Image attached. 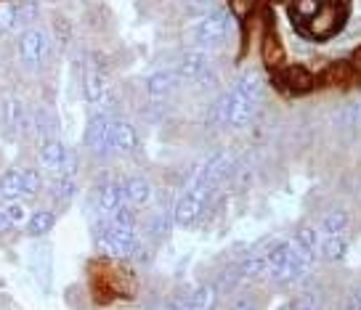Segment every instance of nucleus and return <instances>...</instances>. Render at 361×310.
I'll list each match as a JSON object with an SVG mask.
<instances>
[{
  "label": "nucleus",
  "mask_w": 361,
  "mask_h": 310,
  "mask_svg": "<svg viewBox=\"0 0 361 310\" xmlns=\"http://www.w3.org/2000/svg\"><path fill=\"white\" fill-rule=\"evenodd\" d=\"M51 58H54V32L48 27L32 24L16 35V64L24 72L37 75L48 67Z\"/></svg>",
  "instance_id": "f257e3e1"
},
{
  "label": "nucleus",
  "mask_w": 361,
  "mask_h": 310,
  "mask_svg": "<svg viewBox=\"0 0 361 310\" xmlns=\"http://www.w3.org/2000/svg\"><path fill=\"white\" fill-rule=\"evenodd\" d=\"M231 22H234V16L228 13V8H207V11H202V16L192 24L194 48L213 51L218 45H224L228 32H231Z\"/></svg>",
  "instance_id": "f03ea898"
},
{
  "label": "nucleus",
  "mask_w": 361,
  "mask_h": 310,
  "mask_svg": "<svg viewBox=\"0 0 361 310\" xmlns=\"http://www.w3.org/2000/svg\"><path fill=\"white\" fill-rule=\"evenodd\" d=\"M348 6H343L338 0H322V6L316 8L311 19H305L303 24H298L295 30L311 40H327L329 35H335L345 22Z\"/></svg>",
  "instance_id": "7ed1b4c3"
},
{
  "label": "nucleus",
  "mask_w": 361,
  "mask_h": 310,
  "mask_svg": "<svg viewBox=\"0 0 361 310\" xmlns=\"http://www.w3.org/2000/svg\"><path fill=\"white\" fill-rule=\"evenodd\" d=\"M109 93H112L109 69L104 67L99 58H88L82 64V96L90 104V109H102Z\"/></svg>",
  "instance_id": "20e7f679"
},
{
  "label": "nucleus",
  "mask_w": 361,
  "mask_h": 310,
  "mask_svg": "<svg viewBox=\"0 0 361 310\" xmlns=\"http://www.w3.org/2000/svg\"><path fill=\"white\" fill-rule=\"evenodd\" d=\"M114 114L104 109H93L88 117V125H85V133H82V146L88 149L90 154L102 156V149L106 144V135L112 130Z\"/></svg>",
  "instance_id": "39448f33"
},
{
  "label": "nucleus",
  "mask_w": 361,
  "mask_h": 310,
  "mask_svg": "<svg viewBox=\"0 0 361 310\" xmlns=\"http://www.w3.org/2000/svg\"><path fill=\"white\" fill-rule=\"evenodd\" d=\"M59 138V117L56 111L45 104L32 106V128H30V141L35 146H43L45 141Z\"/></svg>",
  "instance_id": "423d86ee"
},
{
  "label": "nucleus",
  "mask_w": 361,
  "mask_h": 310,
  "mask_svg": "<svg viewBox=\"0 0 361 310\" xmlns=\"http://www.w3.org/2000/svg\"><path fill=\"white\" fill-rule=\"evenodd\" d=\"M24 101L16 93H3L0 96V135L6 141L19 138V122H22Z\"/></svg>",
  "instance_id": "0eeeda50"
},
{
  "label": "nucleus",
  "mask_w": 361,
  "mask_h": 310,
  "mask_svg": "<svg viewBox=\"0 0 361 310\" xmlns=\"http://www.w3.org/2000/svg\"><path fill=\"white\" fill-rule=\"evenodd\" d=\"M279 75H276V80H279V85H282L287 93H293V96H303V93H311L316 85V75L314 72H308L305 67H300V64H293V67H282L276 69Z\"/></svg>",
  "instance_id": "6e6552de"
},
{
  "label": "nucleus",
  "mask_w": 361,
  "mask_h": 310,
  "mask_svg": "<svg viewBox=\"0 0 361 310\" xmlns=\"http://www.w3.org/2000/svg\"><path fill=\"white\" fill-rule=\"evenodd\" d=\"M234 162H237V159L228 154V151H215L210 159H204L202 165H200V170H202V175L207 178V183L218 191L221 186L228 183L231 170H234Z\"/></svg>",
  "instance_id": "1a4fd4ad"
},
{
  "label": "nucleus",
  "mask_w": 361,
  "mask_h": 310,
  "mask_svg": "<svg viewBox=\"0 0 361 310\" xmlns=\"http://www.w3.org/2000/svg\"><path fill=\"white\" fill-rule=\"evenodd\" d=\"M123 183V194H125V202L133 207V210H147L152 199H154V186L149 183L144 175H128L120 180Z\"/></svg>",
  "instance_id": "9d476101"
},
{
  "label": "nucleus",
  "mask_w": 361,
  "mask_h": 310,
  "mask_svg": "<svg viewBox=\"0 0 361 310\" xmlns=\"http://www.w3.org/2000/svg\"><path fill=\"white\" fill-rule=\"evenodd\" d=\"M207 69H210V51H204V48H189V51L178 58L176 75H178L180 80L197 82Z\"/></svg>",
  "instance_id": "9b49d317"
},
{
  "label": "nucleus",
  "mask_w": 361,
  "mask_h": 310,
  "mask_svg": "<svg viewBox=\"0 0 361 310\" xmlns=\"http://www.w3.org/2000/svg\"><path fill=\"white\" fill-rule=\"evenodd\" d=\"M266 278L274 284H290V249L287 242L266 249Z\"/></svg>",
  "instance_id": "f8f14e48"
},
{
  "label": "nucleus",
  "mask_w": 361,
  "mask_h": 310,
  "mask_svg": "<svg viewBox=\"0 0 361 310\" xmlns=\"http://www.w3.org/2000/svg\"><path fill=\"white\" fill-rule=\"evenodd\" d=\"M255 104L258 101H252L250 96L245 93H239L237 88L228 90V128H247L250 122H252V114H255Z\"/></svg>",
  "instance_id": "ddd939ff"
},
{
  "label": "nucleus",
  "mask_w": 361,
  "mask_h": 310,
  "mask_svg": "<svg viewBox=\"0 0 361 310\" xmlns=\"http://www.w3.org/2000/svg\"><path fill=\"white\" fill-rule=\"evenodd\" d=\"M30 266H32V273L37 278V284L48 292L51 289V268H54V255H51V244L48 242H35L32 249H30Z\"/></svg>",
  "instance_id": "4468645a"
},
{
  "label": "nucleus",
  "mask_w": 361,
  "mask_h": 310,
  "mask_svg": "<svg viewBox=\"0 0 361 310\" xmlns=\"http://www.w3.org/2000/svg\"><path fill=\"white\" fill-rule=\"evenodd\" d=\"M180 78L176 75V69H157V72H152L147 78V93L149 99L154 101H162L173 96L176 88H178Z\"/></svg>",
  "instance_id": "2eb2a0df"
},
{
  "label": "nucleus",
  "mask_w": 361,
  "mask_h": 310,
  "mask_svg": "<svg viewBox=\"0 0 361 310\" xmlns=\"http://www.w3.org/2000/svg\"><path fill=\"white\" fill-rule=\"evenodd\" d=\"M93 199H96V210L109 218V215L125 202L123 183H120V180H104L102 186H99V191L93 194Z\"/></svg>",
  "instance_id": "dca6fc26"
},
{
  "label": "nucleus",
  "mask_w": 361,
  "mask_h": 310,
  "mask_svg": "<svg viewBox=\"0 0 361 310\" xmlns=\"http://www.w3.org/2000/svg\"><path fill=\"white\" fill-rule=\"evenodd\" d=\"M64 154H67V146L61 144L59 138L45 141L43 146H37V165H40V170H45V173L59 175V173H61V165H64Z\"/></svg>",
  "instance_id": "f3484780"
},
{
  "label": "nucleus",
  "mask_w": 361,
  "mask_h": 310,
  "mask_svg": "<svg viewBox=\"0 0 361 310\" xmlns=\"http://www.w3.org/2000/svg\"><path fill=\"white\" fill-rule=\"evenodd\" d=\"M80 191L78 186V175H69V173H59L56 180L51 183V199L59 210L69 207V202L75 199V194Z\"/></svg>",
  "instance_id": "a211bd4d"
},
{
  "label": "nucleus",
  "mask_w": 361,
  "mask_h": 310,
  "mask_svg": "<svg viewBox=\"0 0 361 310\" xmlns=\"http://www.w3.org/2000/svg\"><path fill=\"white\" fill-rule=\"evenodd\" d=\"M260 58L266 61V67L269 69H282L284 67V48H282V40L276 37L274 30H266V35L260 37Z\"/></svg>",
  "instance_id": "6ab92c4d"
},
{
  "label": "nucleus",
  "mask_w": 361,
  "mask_h": 310,
  "mask_svg": "<svg viewBox=\"0 0 361 310\" xmlns=\"http://www.w3.org/2000/svg\"><path fill=\"white\" fill-rule=\"evenodd\" d=\"M24 30L16 0H0V37H16Z\"/></svg>",
  "instance_id": "aec40b11"
},
{
  "label": "nucleus",
  "mask_w": 361,
  "mask_h": 310,
  "mask_svg": "<svg viewBox=\"0 0 361 310\" xmlns=\"http://www.w3.org/2000/svg\"><path fill=\"white\" fill-rule=\"evenodd\" d=\"M319 255L327 263H340L348 255V239L345 233H327L324 239H319Z\"/></svg>",
  "instance_id": "412c9836"
},
{
  "label": "nucleus",
  "mask_w": 361,
  "mask_h": 310,
  "mask_svg": "<svg viewBox=\"0 0 361 310\" xmlns=\"http://www.w3.org/2000/svg\"><path fill=\"white\" fill-rule=\"evenodd\" d=\"M0 199L3 202H16L24 199V178L22 167H11L0 175ZM27 202V199H24Z\"/></svg>",
  "instance_id": "4be33fe9"
},
{
  "label": "nucleus",
  "mask_w": 361,
  "mask_h": 310,
  "mask_svg": "<svg viewBox=\"0 0 361 310\" xmlns=\"http://www.w3.org/2000/svg\"><path fill=\"white\" fill-rule=\"evenodd\" d=\"M114 154H130L135 151V146H138V133H135V128L130 122L125 120H114Z\"/></svg>",
  "instance_id": "5701e85b"
},
{
  "label": "nucleus",
  "mask_w": 361,
  "mask_h": 310,
  "mask_svg": "<svg viewBox=\"0 0 361 310\" xmlns=\"http://www.w3.org/2000/svg\"><path fill=\"white\" fill-rule=\"evenodd\" d=\"M234 88L239 90V93H245V96H250L252 101H260L263 99V90H266V78L260 75L258 69H245L242 75H239L237 85Z\"/></svg>",
  "instance_id": "b1692460"
},
{
  "label": "nucleus",
  "mask_w": 361,
  "mask_h": 310,
  "mask_svg": "<svg viewBox=\"0 0 361 310\" xmlns=\"http://www.w3.org/2000/svg\"><path fill=\"white\" fill-rule=\"evenodd\" d=\"M24 225H27V233H30L32 239H45L48 233L54 231V225H56V212L37 210L30 215V221L24 223Z\"/></svg>",
  "instance_id": "393cba45"
},
{
  "label": "nucleus",
  "mask_w": 361,
  "mask_h": 310,
  "mask_svg": "<svg viewBox=\"0 0 361 310\" xmlns=\"http://www.w3.org/2000/svg\"><path fill=\"white\" fill-rule=\"evenodd\" d=\"M170 225H173V215L165 207H157L147 221V236L152 242H162L170 233Z\"/></svg>",
  "instance_id": "a878e982"
},
{
  "label": "nucleus",
  "mask_w": 361,
  "mask_h": 310,
  "mask_svg": "<svg viewBox=\"0 0 361 310\" xmlns=\"http://www.w3.org/2000/svg\"><path fill=\"white\" fill-rule=\"evenodd\" d=\"M239 273L242 281H263L266 278V252H252L239 263Z\"/></svg>",
  "instance_id": "bb28decb"
},
{
  "label": "nucleus",
  "mask_w": 361,
  "mask_h": 310,
  "mask_svg": "<svg viewBox=\"0 0 361 310\" xmlns=\"http://www.w3.org/2000/svg\"><path fill=\"white\" fill-rule=\"evenodd\" d=\"M332 120H335V125H338V128H343V130L359 128V122H361V99L345 101L343 106H338Z\"/></svg>",
  "instance_id": "cd10ccee"
},
{
  "label": "nucleus",
  "mask_w": 361,
  "mask_h": 310,
  "mask_svg": "<svg viewBox=\"0 0 361 310\" xmlns=\"http://www.w3.org/2000/svg\"><path fill=\"white\" fill-rule=\"evenodd\" d=\"M348 225H350V218H348V212L345 210H329L324 212V218H322V223H319V233H345L348 231Z\"/></svg>",
  "instance_id": "c85d7f7f"
},
{
  "label": "nucleus",
  "mask_w": 361,
  "mask_h": 310,
  "mask_svg": "<svg viewBox=\"0 0 361 310\" xmlns=\"http://www.w3.org/2000/svg\"><path fill=\"white\" fill-rule=\"evenodd\" d=\"M207 122L213 128H228V90L221 93V96H215V101L207 109Z\"/></svg>",
  "instance_id": "c756f323"
},
{
  "label": "nucleus",
  "mask_w": 361,
  "mask_h": 310,
  "mask_svg": "<svg viewBox=\"0 0 361 310\" xmlns=\"http://www.w3.org/2000/svg\"><path fill=\"white\" fill-rule=\"evenodd\" d=\"M22 178H24V199H35L40 197L43 191V178L35 167H22Z\"/></svg>",
  "instance_id": "7c9ffc66"
},
{
  "label": "nucleus",
  "mask_w": 361,
  "mask_h": 310,
  "mask_svg": "<svg viewBox=\"0 0 361 310\" xmlns=\"http://www.w3.org/2000/svg\"><path fill=\"white\" fill-rule=\"evenodd\" d=\"M16 6H19L24 27H32V24L40 22V16H43V3L40 0H16Z\"/></svg>",
  "instance_id": "2f4dec72"
},
{
  "label": "nucleus",
  "mask_w": 361,
  "mask_h": 310,
  "mask_svg": "<svg viewBox=\"0 0 361 310\" xmlns=\"http://www.w3.org/2000/svg\"><path fill=\"white\" fill-rule=\"evenodd\" d=\"M327 78H329V82H335V85H348V82H353L359 75H356V69L350 67L348 61H338V64L329 67Z\"/></svg>",
  "instance_id": "473e14b6"
},
{
  "label": "nucleus",
  "mask_w": 361,
  "mask_h": 310,
  "mask_svg": "<svg viewBox=\"0 0 361 310\" xmlns=\"http://www.w3.org/2000/svg\"><path fill=\"white\" fill-rule=\"evenodd\" d=\"M6 218H8V221L13 223V228H19V225H24V223L30 221V215H32V212H30V207H27V204H24L22 199H16V202H6Z\"/></svg>",
  "instance_id": "72a5a7b5"
},
{
  "label": "nucleus",
  "mask_w": 361,
  "mask_h": 310,
  "mask_svg": "<svg viewBox=\"0 0 361 310\" xmlns=\"http://www.w3.org/2000/svg\"><path fill=\"white\" fill-rule=\"evenodd\" d=\"M215 297H218L215 284H202V287L192 289V308H210L215 305Z\"/></svg>",
  "instance_id": "f704fd0d"
},
{
  "label": "nucleus",
  "mask_w": 361,
  "mask_h": 310,
  "mask_svg": "<svg viewBox=\"0 0 361 310\" xmlns=\"http://www.w3.org/2000/svg\"><path fill=\"white\" fill-rule=\"evenodd\" d=\"M322 6V0H295L293 3V24H303L305 19H311L316 13V8Z\"/></svg>",
  "instance_id": "c9c22d12"
},
{
  "label": "nucleus",
  "mask_w": 361,
  "mask_h": 310,
  "mask_svg": "<svg viewBox=\"0 0 361 310\" xmlns=\"http://www.w3.org/2000/svg\"><path fill=\"white\" fill-rule=\"evenodd\" d=\"M255 8H258V0H228V13L239 22L250 19L255 13Z\"/></svg>",
  "instance_id": "e433bc0d"
},
{
  "label": "nucleus",
  "mask_w": 361,
  "mask_h": 310,
  "mask_svg": "<svg viewBox=\"0 0 361 310\" xmlns=\"http://www.w3.org/2000/svg\"><path fill=\"white\" fill-rule=\"evenodd\" d=\"M11 231H13V223L6 218V212L0 210V239L3 236H11Z\"/></svg>",
  "instance_id": "4c0bfd02"
},
{
  "label": "nucleus",
  "mask_w": 361,
  "mask_h": 310,
  "mask_svg": "<svg viewBox=\"0 0 361 310\" xmlns=\"http://www.w3.org/2000/svg\"><path fill=\"white\" fill-rule=\"evenodd\" d=\"M192 8H197V11H207L210 6H213V0H186Z\"/></svg>",
  "instance_id": "58836bf2"
},
{
  "label": "nucleus",
  "mask_w": 361,
  "mask_h": 310,
  "mask_svg": "<svg viewBox=\"0 0 361 310\" xmlns=\"http://www.w3.org/2000/svg\"><path fill=\"white\" fill-rule=\"evenodd\" d=\"M350 308H359L361 310V284L353 292H350V302H348Z\"/></svg>",
  "instance_id": "ea45409f"
},
{
  "label": "nucleus",
  "mask_w": 361,
  "mask_h": 310,
  "mask_svg": "<svg viewBox=\"0 0 361 310\" xmlns=\"http://www.w3.org/2000/svg\"><path fill=\"white\" fill-rule=\"evenodd\" d=\"M348 64H350L353 69H356V75H361V45L356 48V51H353V58H350Z\"/></svg>",
  "instance_id": "a19ab883"
},
{
  "label": "nucleus",
  "mask_w": 361,
  "mask_h": 310,
  "mask_svg": "<svg viewBox=\"0 0 361 310\" xmlns=\"http://www.w3.org/2000/svg\"><path fill=\"white\" fill-rule=\"evenodd\" d=\"M40 3H48V6H56V3H61V0H40Z\"/></svg>",
  "instance_id": "79ce46f5"
},
{
  "label": "nucleus",
  "mask_w": 361,
  "mask_h": 310,
  "mask_svg": "<svg viewBox=\"0 0 361 310\" xmlns=\"http://www.w3.org/2000/svg\"><path fill=\"white\" fill-rule=\"evenodd\" d=\"M359 16H361V13H359Z\"/></svg>",
  "instance_id": "37998d69"
}]
</instances>
